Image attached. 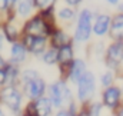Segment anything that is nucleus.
Returning a JSON list of instances; mask_svg holds the SVG:
<instances>
[{
  "instance_id": "f257e3e1",
  "label": "nucleus",
  "mask_w": 123,
  "mask_h": 116,
  "mask_svg": "<svg viewBox=\"0 0 123 116\" xmlns=\"http://www.w3.org/2000/svg\"><path fill=\"white\" fill-rule=\"evenodd\" d=\"M79 87H77V92H79V99L82 102H86L89 100L94 93V76H93L90 72H86L80 80L77 82Z\"/></svg>"
},
{
  "instance_id": "f03ea898",
  "label": "nucleus",
  "mask_w": 123,
  "mask_h": 116,
  "mask_svg": "<svg viewBox=\"0 0 123 116\" xmlns=\"http://www.w3.org/2000/svg\"><path fill=\"white\" fill-rule=\"evenodd\" d=\"M90 19H92V13L90 10H82L80 17H79V23H77V29H76V40L77 42H86L90 36Z\"/></svg>"
},
{
  "instance_id": "7ed1b4c3",
  "label": "nucleus",
  "mask_w": 123,
  "mask_h": 116,
  "mask_svg": "<svg viewBox=\"0 0 123 116\" xmlns=\"http://www.w3.org/2000/svg\"><path fill=\"white\" fill-rule=\"evenodd\" d=\"M50 100L55 106H60L64 100H70V92L63 82H57L50 87Z\"/></svg>"
},
{
  "instance_id": "20e7f679",
  "label": "nucleus",
  "mask_w": 123,
  "mask_h": 116,
  "mask_svg": "<svg viewBox=\"0 0 123 116\" xmlns=\"http://www.w3.org/2000/svg\"><path fill=\"white\" fill-rule=\"evenodd\" d=\"M123 60V42H115L107 47L106 52V64L110 67L119 66V63Z\"/></svg>"
},
{
  "instance_id": "39448f33",
  "label": "nucleus",
  "mask_w": 123,
  "mask_h": 116,
  "mask_svg": "<svg viewBox=\"0 0 123 116\" xmlns=\"http://www.w3.org/2000/svg\"><path fill=\"white\" fill-rule=\"evenodd\" d=\"M1 100L12 109V110H19L20 103H22V95L17 89L9 86L1 92Z\"/></svg>"
},
{
  "instance_id": "423d86ee",
  "label": "nucleus",
  "mask_w": 123,
  "mask_h": 116,
  "mask_svg": "<svg viewBox=\"0 0 123 116\" xmlns=\"http://www.w3.org/2000/svg\"><path fill=\"white\" fill-rule=\"evenodd\" d=\"M46 23L40 17H34L26 25V34L34 36V37H43V34L47 32Z\"/></svg>"
},
{
  "instance_id": "0eeeda50",
  "label": "nucleus",
  "mask_w": 123,
  "mask_h": 116,
  "mask_svg": "<svg viewBox=\"0 0 123 116\" xmlns=\"http://www.w3.org/2000/svg\"><path fill=\"white\" fill-rule=\"evenodd\" d=\"M119 100H120V89L119 87L109 86L105 90V93H103V102H105V105L107 108H110V109L116 108L117 103H119Z\"/></svg>"
},
{
  "instance_id": "6e6552de",
  "label": "nucleus",
  "mask_w": 123,
  "mask_h": 116,
  "mask_svg": "<svg viewBox=\"0 0 123 116\" xmlns=\"http://www.w3.org/2000/svg\"><path fill=\"white\" fill-rule=\"evenodd\" d=\"M25 45L27 46V49H29L30 52H33V53H40V52L44 49L46 40H44V37H34V36L26 34V37H25Z\"/></svg>"
},
{
  "instance_id": "1a4fd4ad",
  "label": "nucleus",
  "mask_w": 123,
  "mask_h": 116,
  "mask_svg": "<svg viewBox=\"0 0 123 116\" xmlns=\"http://www.w3.org/2000/svg\"><path fill=\"white\" fill-rule=\"evenodd\" d=\"M110 36L116 42H122V39H123V13L122 14H117L113 19L112 27H110Z\"/></svg>"
},
{
  "instance_id": "9d476101",
  "label": "nucleus",
  "mask_w": 123,
  "mask_h": 116,
  "mask_svg": "<svg viewBox=\"0 0 123 116\" xmlns=\"http://www.w3.org/2000/svg\"><path fill=\"white\" fill-rule=\"evenodd\" d=\"M86 73V64L85 62L82 60H74L73 64H72V69H70V80L72 82H79L80 77Z\"/></svg>"
},
{
  "instance_id": "9b49d317",
  "label": "nucleus",
  "mask_w": 123,
  "mask_h": 116,
  "mask_svg": "<svg viewBox=\"0 0 123 116\" xmlns=\"http://www.w3.org/2000/svg\"><path fill=\"white\" fill-rule=\"evenodd\" d=\"M50 106H52V103H50L49 99H46V97H39L37 102L33 105L36 116H47L50 113V110H52Z\"/></svg>"
},
{
  "instance_id": "f8f14e48",
  "label": "nucleus",
  "mask_w": 123,
  "mask_h": 116,
  "mask_svg": "<svg viewBox=\"0 0 123 116\" xmlns=\"http://www.w3.org/2000/svg\"><path fill=\"white\" fill-rule=\"evenodd\" d=\"M109 25H110V17H109L107 14H100V16L96 19V22H94L93 30H94L96 34L102 36V34H105V33L107 32Z\"/></svg>"
},
{
  "instance_id": "ddd939ff",
  "label": "nucleus",
  "mask_w": 123,
  "mask_h": 116,
  "mask_svg": "<svg viewBox=\"0 0 123 116\" xmlns=\"http://www.w3.org/2000/svg\"><path fill=\"white\" fill-rule=\"evenodd\" d=\"M57 60L60 62V64H67L73 60V49L70 45L62 46L57 52Z\"/></svg>"
},
{
  "instance_id": "4468645a",
  "label": "nucleus",
  "mask_w": 123,
  "mask_h": 116,
  "mask_svg": "<svg viewBox=\"0 0 123 116\" xmlns=\"http://www.w3.org/2000/svg\"><path fill=\"white\" fill-rule=\"evenodd\" d=\"M44 82L40 79V77H37L36 80H33L29 83V93H30L31 97H39V96H42L43 95V92H44Z\"/></svg>"
},
{
  "instance_id": "2eb2a0df",
  "label": "nucleus",
  "mask_w": 123,
  "mask_h": 116,
  "mask_svg": "<svg viewBox=\"0 0 123 116\" xmlns=\"http://www.w3.org/2000/svg\"><path fill=\"white\" fill-rule=\"evenodd\" d=\"M25 56H26V49H25V46H22V45H19V43L13 45V47H12V59H13V62L20 63V62L25 60Z\"/></svg>"
},
{
  "instance_id": "dca6fc26",
  "label": "nucleus",
  "mask_w": 123,
  "mask_h": 116,
  "mask_svg": "<svg viewBox=\"0 0 123 116\" xmlns=\"http://www.w3.org/2000/svg\"><path fill=\"white\" fill-rule=\"evenodd\" d=\"M34 1L33 0H19V13L20 16H27L31 12Z\"/></svg>"
},
{
  "instance_id": "f3484780",
  "label": "nucleus",
  "mask_w": 123,
  "mask_h": 116,
  "mask_svg": "<svg viewBox=\"0 0 123 116\" xmlns=\"http://www.w3.org/2000/svg\"><path fill=\"white\" fill-rule=\"evenodd\" d=\"M69 42V39H67V36L63 33V32H57V33H55V36H53V45L55 46H66V45H69L67 43Z\"/></svg>"
},
{
  "instance_id": "a211bd4d",
  "label": "nucleus",
  "mask_w": 123,
  "mask_h": 116,
  "mask_svg": "<svg viewBox=\"0 0 123 116\" xmlns=\"http://www.w3.org/2000/svg\"><path fill=\"white\" fill-rule=\"evenodd\" d=\"M4 33H6L7 40L13 42V40L16 39V36H17V29H16L13 25H6V26H4Z\"/></svg>"
},
{
  "instance_id": "6ab92c4d",
  "label": "nucleus",
  "mask_w": 123,
  "mask_h": 116,
  "mask_svg": "<svg viewBox=\"0 0 123 116\" xmlns=\"http://www.w3.org/2000/svg\"><path fill=\"white\" fill-rule=\"evenodd\" d=\"M4 73H6V80L4 82H7V83H12L14 80V77H17V70L13 66H7Z\"/></svg>"
},
{
  "instance_id": "aec40b11",
  "label": "nucleus",
  "mask_w": 123,
  "mask_h": 116,
  "mask_svg": "<svg viewBox=\"0 0 123 116\" xmlns=\"http://www.w3.org/2000/svg\"><path fill=\"white\" fill-rule=\"evenodd\" d=\"M44 62L47 63V64H52V63H55L56 60H57V50L56 49H52V50H49L46 55H44Z\"/></svg>"
},
{
  "instance_id": "412c9836",
  "label": "nucleus",
  "mask_w": 123,
  "mask_h": 116,
  "mask_svg": "<svg viewBox=\"0 0 123 116\" xmlns=\"http://www.w3.org/2000/svg\"><path fill=\"white\" fill-rule=\"evenodd\" d=\"M37 77H39V76H37V72H36V70L29 69V70H25V72H23V79H25V82H27V83L36 80Z\"/></svg>"
},
{
  "instance_id": "4be33fe9",
  "label": "nucleus",
  "mask_w": 123,
  "mask_h": 116,
  "mask_svg": "<svg viewBox=\"0 0 123 116\" xmlns=\"http://www.w3.org/2000/svg\"><path fill=\"white\" fill-rule=\"evenodd\" d=\"M73 16H74V13L70 9H62L60 12H59V17H60L62 20H72Z\"/></svg>"
},
{
  "instance_id": "5701e85b",
  "label": "nucleus",
  "mask_w": 123,
  "mask_h": 116,
  "mask_svg": "<svg viewBox=\"0 0 123 116\" xmlns=\"http://www.w3.org/2000/svg\"><path fill=\"white\" fill-rule=\"evenodd\" d=\"M34 1V4L37 6V7H40V9H49V7H52V4L55 3V0H33Z\"/></svg>"
},
{
  "instance_id": "b1692460",
  "label": "nucleus",
  "mask_w": 123,
  "mask_h": 116,
  "mask_svg": "<svg viewBox=\"0 0 123 116\" xmlns=\"http://www.w3.org/2000/svg\"><path fill=\"white\" fill-rule=\"evenodd\" d=\"M112 82H113V75H112L110 72H106V73L102 76V85L109 87L112 85Z\"/></svg>"
},
{
  "instance_id": "393cba45",
  "label": "nucleus",
  "mask_w": 123,
  "mask_h": 116,
  "mask_svg": "<svg viewBox=\"0 0 123 116\" xmlns=\"http://www.w3.org/2000/svg\"><path fill=\"white\" fill-rule=\"evenodd\" d=\"M90 116H100V103H94L92 106Z\"/></svg>"
},
{
  "instance_id": "a878e982",
  "label": "nucleus",
  "mask_w": 123,
  "mask_h": 116,
  "mask_svg": "<svg viewBox=\"0 0 123 116\" xmlns=\"http://www.w3.org/2000/svg\"><path fill=\"white\" fill-rule=\"evenodd\" d=\"M4 80H6V73H4V70L0 69V85L4 83Z\"/></svg>"
},
{
  "instance_id": "bb28decb",
  "label": "nucleus",
  "mask_w": 123,
  "mask_h": 116,
  "mask_svg": "<svg viewBox=\"0 0 123 116\" xmlns=\"http://www.w3.org/2000/svg\"><path fill=\"white\" fill-rule=\"evenodd\" d=\"M9 4V0H0V9H6Z\"/></svg>"
},
{
  "instance_id": "cd10ccee",
  "label": "nucleus",
  "mask_w": 123,
  "mask_h": 116,
  "mask_svg": "<svg viewBox=\"0 0 123 116\" xmlns=\"http://www.w3.org/2000/svg\"><path fill=\"white\" fill-rule=\"evenodd\" d=\"M57 116H72V113H70V112H67V110H59Z\"/></svg>"
},
{
  "instance_id": "c85d7f7f",
  "label": "nucleus",
  "mask_w": 123,
  "mask_h": 116,
  "mask_svg": "<svg viewBox=\"0 0 123 116\" xmlns=\"http://www.w3.org/2000/svg\"><path fill=\"white\" fill-rule=\"evenodd\" d=\"M66 1H67L69 4H73V6H76V4H79L82 0H66Z\"/></svg>"
},
{
  "instance_id": "c756f323",
  "label": "nucleus",
  "mask_w": 123,
  "mask_h": 116,
  "mask_svg": "<svg viewBox=\"0 0 123 116\" xmlns=\"http://www.w3.org/2000/svg\"><path fill=\"white\" fill-rule=\"evenodd\" d=\"M3 67H4V60L0 58V69H3Z\"/></svg>"
},
{
  "instance_id": "7c9ffc66",
  "label": "nucleus",
  "mask_w": 123,
  "mask_h": 116,
  "mask_svg": "<svg viewBox=\"0 0 123 116\" xmlns=\"http://www.w3.org/2000/svg\"><path fill=\"white\" fill-rule=\"evenodd\" d=\"M107 1L112 3V4H116V3H117V0H107Z\"/></svg>"
},
{
  "instance_id": "2f4dec72",
  "label": "nucleus",
  "mask_w": 123,
  "mask_h": 116,
  "mask_svg": "<svg viewBox=\"0 0 123 116\" xmlns=\"http://www.w3.org/2000/svg\"><path fill=\"white\" fill-rule=\"evenodd\" d=\"M1 45H3V39H1V34H0V47H1Z\"/></svg>"
},
{
  "instance_id": "473e14b6",
  "label": "nucleus",
  "mask_w": 123,
  "mask_h": 116,
  "mask_svg": "<svg viewBox=\"0 0 123 116\" xmlns=\"http://www.w3.org/2000/svg\"><path fill=\"white\" fill-rule=\"evenodd\" d=\"M119 116H123V109L120 110V113H119Z\"/></svg>"
},
{
  "instance_id": "72a5a7b5",
  "label": "nucleus",
  "mask_w": 123,
  "mask_h": 116,
  "mask_svg": "<svg viewBox=\"0 0 123 116\" xmlns=\"http://www.w3.org/2000/svg\"><path fill=\"white\" fill-rule=\"evenodd\" d=\"M14 1H16V0H9V3H14Z\"/></svg>"
},
{
  "instance_id": "f704fd0d",
  "label": "nucleus",
  "mask_w": 123,
  "mask_h": 116,
  "mask_svg": "<svg viewBox=\"0 0 123 116\" xmlns=\"http://www.w3.org/2000/svg\"><path fill=\"white\" fill-rule=\"evenodd\" d=\"M0 116H4V113H3V112H1V110H0Z\"/></svg>"
},
{
  "instance_id": "c9c22d12",
  "label": "nucleus",
  "mask_w": 123,
  "mask_h": 116,
  "mask_svg": "<svg viewBox=\"0 0 123 116\" xmlns=\"http://www.w3.org/2000/svg\"><path fill=\"white\" fill-rule=\"evenodd\" d=\"M25 116H31V115H29V113H26V115H25Z\"/></svg>"
}]
</instances>
